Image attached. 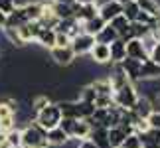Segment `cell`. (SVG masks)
I'll return each instance as SVG.
<instances>
[{"instance_id":"f1b7e54d","label":"cell","mask_w":160,"mask_h":148,"mask_svg":"<svg viewBox=\"0 0 160 148\" xmlns=\"http://www.w3.org/2000/svg\"><path fill=\"white\" fill-rule=\"evenodd\" d=\"M6 140L12 148H22V128H12L10 132H6Z\"/></svg>"},{"instance_id":"7402d4cb","label":"cell","mask_w":160,"mask_h":148,"mask_svg":"<svg viewBox=\"0 0 160 148\" xmlns=\"http://www.w3.org/2000/svg\"><path fill=\"white\" fill-rule=\"evenodd\" d=\"M36 42H38L42 47H48V49L55 47V30L42 28L40 34H38V38H36Z\"/></svg>"},{"instance_id":"30bf717a","label":"cell","mask_w":160,"mask_h":148,"mask_svg":"<svg viewBox=\"0 0 160 148\" xmlns=\"http://www.w3.org/2000/svg\"><path fill=\"white\" fill-rule=\"evenodd\" d=\"M107 79L111 81V87H113V91L125 87L127 83H131V81H128V77H127V73L122 71V67H121L119 63H113V69H111V73H109Z\"/></svg>"},{"instance_id":"5b68a950","label":"cell","mask_w":160,"mask_h":148,"mask_svg":"<svg viewBox=\"0 0 160 148\" xmlns=\"http://www.w3.org/2000/svg\"><path fill=\"white\" fill-rule=\"evenodd\" d=\"M50 55H52V59H53V63H55V65H63V67L71 65L73 61L77 59V57H75V53H73V49H71V46H67V47H59V46H55V47L50 49Z\"/></svg>"},{"instance_id":"8fae6325","label":"cell","mask_w":160,"mask_h":148,"mask_svg":"<svg viewBox=\"0 0 160 148\" xmlns=\"http://www.w3.org/2000/svg\"><path fill=\"white\" fill-rule=\"evenodd\" d=\"M127 57L131 59H137V61H144L148 57V53H146V49L142 46V42L140 40H128L127 42Z\"/></svg>"},{"instance_id":"9c48e42d","label":"cell","mask_w":160,"mask_h":148,"mask_svg":"<svg viewBox=\"0 0 160 148\" xmlns=\"http://www.w3.org/2000/svg\"><path fill=\"white\" fill-rule=\"evenodd\" d=\"M140 63H142V61H137V59H131V57H125L119 63L122 67V71L127 73V77H128L131 83H137L140 79Z\"/></svg>"},{"instance_id":"ee69618b","label":"cell","mask_w":160,"mask_h":148,"mask_svg":"<svg viewBox=\"0 0 160 148\" xmlns=\"http://www.w3.org/2000/svg\"><path fill=\"white\" fill-rule=\"evenodd\" d=\"M117 2H119L121 6H125V4H128V2H132V0H117Z\"/></svg>"},{"instance_id":"ab89813d","label":"cell","mask_w":160,"mask_h":148,"mask_svg":"<svg viewBox=\"0 0 160 148\" xmlns=\"http://www.w3.org/2000/svg\"><path fill=\"white\" fill-rule=\"evenodd\" d=\"M77 148H97V146H95L93 142H91L89 138H85V140H81V142L77 144Z\"/></svg>"},{"instance_id":"277c9868","label":"cell","mask_w":160,"mask_h":148,"mask_svg":"<svg viewBox=\"0 0 160 148\" xmlns=\"http://www.w3.org/2000/svg\"><path fill=\"white\" fill-rule=\"evenodd\" d=\"M93 46H95V38L89 36V34H85V32L75 36V38L71 40V49H73V53H75V57L89 55V52L93 49Z\"/></svg>"},{"instance_id":"d6a6232c","label":"cell","mask_w":160,"mask_h":148,"mask_svg":"<svg viewBox=\"0 0 160 148\" xmlns=\"http://www.w3.org/2000/svg\"><path fill=\"white\" fill-rule=\"evenodd\" d=\"M113 105V95H97L95 99V109H109Z\"/></svg>"},{"instance_id":"f35d334b","label":"cell","mask_w":160,"mask_h":148,"mask_svg":"<svg viewBox=\"0 0 160 148\" xmlns=\"http://www.w3.org/2000/svg\"><path fill=\"white\" fill-rule=\"evenodd\" d=\"M150 32L154 34V38L160 42V18H158V20L154 22V26H152V30H150Z\"/></svg>"},{"instance_id":"ac0fdd59","label":"cell","mask_w":160,"mask_h":148,"mask_svg":"<svg viewBox=\"0 0 160 148\" xmlns=\"http://www.w3.org/2000/svg\"><path fill=\"white\" fill-rule=\"evenodd\" d=\"M50 6H52V12L58 20H67V18H75V12H73V6H65V4H58L50 0Z\"/></svg>"},{"instance_id":"9a60e30c","label":"cell","mask_w":160,"mask_h":148,"mask_svg":"<svg viewBox=\"0 0 160 148\" xmlns=\"http://www.w3.org/2000/svg\"><path fill=\"white\" fill-rule=\"evenodd\" d=\"M89 140H91V142H93L97 148H111V146H109V136H107V128H101V126L91 128Z\"/></svg>"},{"instance_id":"d4e9b609","label":"cell","mask_w":160,"mask_h":148,"mask_svg":"<svg viewBox=\"0 0 160 148\" xmlns=\"http://www.w3.org/2000/svg\"><path fill=\"white\" fill-rule=\"evenodd\" d=\"M137 4L140 10L150 14L152 18H160V2L158 0H137Z\"/></svg>"},{"instance_id":"5bb4252c","label":"cell","mask_w":160,"mask_h":148,"mask_svg":"<svg viewBox=\"0 0 160 148\" xmlns=\"http://www.w3.org/2000/svg\"><path fill=\"white\" fill-rule=\"evenodd\" d=\"M109 49H111V63H121L127 57V42H122L121 38L115 40L109 46Z\"/></svg>"},{"instance_id":"e575fe53","label":"cell","mask_w":160,"mask_h":148,"mask_svg":"<svg viewBox=\"0 0 160 148\" xmlns=\"http://www.w3.org/2000/svg\"><path fill=\"white\" fill-rule=\"evenodd\" d=\"M140 42H142V46H144V49H146V53H150V52H152V47L158 44V40L154 38V34H152V32H150V34H146Z\"/></svg>"},{"instance_id":"484cf974","label":"cell","mask_w":160,"mask_h":148,"mask_svg":"<svg viewBox=\"0 0 160 148\" xmlns=\"http://www.w3.org/2000/svg\"><path fill=\"white\" fill-rule=\"evenodd\" d=\"M89 85L95 89V93H97V95H113V87H111V81H109L107 77H103V79H95V81H91Z\"/></svg>"},{"instance_id":"1f68e13d","label":"cell","mask_w":160,"mask_h":148,"mask_svg":"<svg viewBox=\"0 0 160 148\" xmlns=\"http://www.w3.org/2000/svg\"><path fill=\"white\" fill-rule=\"evenodd\" d=\"M121 148H142V140H140V136L137 132H132L125 138V142L121 144Z\"/></svg>"},{"instance_id":"7c38bea8","label":"cell","mask_w":160,"mask_h":148,"mask_svg":"<svg viewBox=\"0 0 160 148\" xmlns=\"http://www.w3.org/2000/svg\"><path fill=\"white\" fill-rule=\"evenodd\" d=\"M73 12H75V20L81 22V24H85L87 20H91V18H95L97 14H99V6H95V4L81 6V4L75 2V6H73Z\"/></svg>"},{"instance_id":"4316f807","label":"cell","mask_w":160,"mask_h":148,"mask_svg":"<svg viewBox=\"0 0 160 148\" xmlns=\"http://www.w3.org/2000/svg\"><path fill=\"white\" fill-rule=\"evenodd\" d=\"M138 12H140V8H138V4H137V0H132V2H128V4H125L122 6V16L127 18L128 22H137V18H138Z\"/></svg>"},{"instance_id":"44dd1931","label":"cell","mask_w":160,"mask_h":148,"mask_svg":"<svg viewBox=\"0 0 160 148\" xmlns=\"http://www.w3.org/2000/svg\"><path fill=\"white\" fill-rule=\"evenodd\" d=\"M107 136H109V146L111 148H121V144L125 142V138L128 136V134L122 131L121 126H113L107 131Z\"/></svg>"},{"instance_id":"8d00e7d4","label":"cell","mask_w":160,"mask_h":148,"mask_svg":"<svg viewBox=\"0 0 160 148\" xmlns=\"http://www.w3.org/2000/svg\"><path fill=\"white\" fill-rule=\"evenodd\" d=\"M14 8H16V0H0V10L4 14H10Z\"/></svg>"},{"instance_id":"7a4b0ae2","label":"cell","mask_w":160,"mask_h":148,"mask_svg":"<svg viewBox=\"0 0 160 148\" xmlns=\"http://www.w3.org/2000/svg\"><path fill=\"white\" fill-rule=\"evenodd\" d=\"M137 101H138V89L134 87V83H127L125 87L113 91V103L122 111H132Z\"/></svg>"},{"instance_id":"8992f818","label":"cell","mask_w":160,"mask_h":148,"mask_svg":"<svg viewBox=\"0 0 160 148\" xmlns=\"http://www.w3.org/2000/svg\"><path fill=\"white\" fill-rule=\"evenodd\" d=\"M121 14H122V6L117 2V0H105V2L99 4V16L107 24L111 20H115L117 16H121Z\"/></svg>"},{"instance_id":"4dcf8cb0","label":"cell","mask_w":160,"mask_h":148,"mask_svg":"<svg viewBox=\"0 0 160 148\" xmlns=\"http://www.w3.org/2000/svg\"><path fill=\"white\" fill-rule=\"evenodd\" d=\"M50 103L52 101H50L48 95H36V97H32V111H34V113H40V111L46 109Z\"/></svg>"},{"instance_id":"52a82bcc","label":"cell","mask_w":160,"mask_h":148,"mask_svg":"<svg viewBox=\"0 0 160 148\" xmlns=\"http://www.w3.org/2000/svg\"><path fill=\"white\" fill-rule=\"evenodd\" d=\"M89 59L93 61V63H99V65H105V63H111V49L107 44H97L93 49L89 52Z\"/></svg>"},{"instance_id":"7bdbcfd3","label":"cell","mask_w":160,"mask_h":148,"mask_svg":"<svg viewBox=\"0 0 160 148\" xmlns=\"http://www.w3.org/2000/svg\"><path fill=\"white\" fill-rule=\"evenodd\" d=\"M53 2H58V4H65V6H73V4H75V0H53Z\"/></svg>"},{"instance_id":"3957f363","label":"cell","mask_w":160,"mask_h":148,"mask_svg":"<svg viewBox=\"0 0 160 148\" xmlns=\"http://www.w3.org/2000/svg\"><path fill=\"white\" fill-rule=\"evenodd\" d=\"M34 121L38 122L46 132L52 131V128H55V126H59V122H61V111L58 107V103H50L46 109H42L40 113H36Z\"/></svg>"},{"instance_id":"e0dca14e","label":"cell","mask_w":160,"mask_h":148,"mask_svg":"<svg viewBox=\"0 0 160 148\" xmlns=\"http://www.w3.org/2000/svg\"><path fill=\"white\" fill-rule=\"evenodd\" d=\"M46 138H48V144L50 146H63L67 140H69V136L63 132L61 126H55V128H52V131H48Z\"/></svg>"},{"instance_id":"83f0119b","label":"cell","mask_w":160,"mask_h":148,"mask_svg":"<svg viewBox=\"0 0 160 148\" xmlns=\"http://www.w3.org/2000/svg\"><path fill=\"white\" fill-rule=\"evenodd\" d=\"M77 99H79V101H83V103H91V105H95L97 93H95V89L91 87V85H85V87H81V89H79Z\"/></svg>"},{"instance_id":"ffe728a7","label":"cell","mask_w":160,"mask_h":148,"mask_svg":"<svg viewBox=\"0 0 160 148\" xmlns=\"http://www.w3.org/2000/svg\"><path fill=\"white\" fill-rule=\"evenodd\" d=\"M91 134V125L87 119H81V121H75V126H73V132H71V138L75 140H85L89 138Z\"/></svg>"},{"instance_id":"d6986e66","label":"cell","mask_w":160,"mask_h":148,"mask_svg":"<svg viewBox=\"0 0 160 148\" xmlns=\"http://www.w3.org/2000/svg\"><path fill=\"white\" fill-rule=\"evenodd\" d=\"M105 26H107V22L103 20V18H101L99 14H97L95 18H91V20H87V22L83 24V32H85V34H89V36H93V38H95V36L99 34V32H101V30L105 28Z\"/></svg>"},{"instance_id":"cb8c5ba5","label":"cell","mask_w":160,"mask_h":148,"mask_svg":"<svg viewBox=\"0 0 160 148\" xmlns=\"http://www.w3.org/2000/svg\"><path fill=\"white\" fill-rule=\"evenodd\" d=\"M140 140H142V148H160V131L150 128L148 132L138 134Z\"/></svg>"},{"instance_id":"ba28073f","label":"cell","mask_w":160,"mask_h":148,"mask_svg":"<svg viewBox=\"0 0 160 148\" xmlns=\"http://www.w3.org/2000/svg\"><path fill=\"white\" fill-rule=\"evenodd\" d=\"M24 24H28V16H26V12H24V6L18 4L16 8L8 14V18H6V26L4 28L18 30L20 26H24Z\"/></svg>"},{"instance_id":"60d3db41","label":"cell","mask_w":160,"mask_h":148,"mask_svg":"<svg viewBox=\"0 0 160 148\" xmlns=\"http://www.w3.org/2000/svg\"><path fill=\"white\" fill-rule=\"evenodd\" d=\"M77 4H81V6H89V4H95V6H99V0H75Z\"/></svg>"},{"instance_id":"74e56055","label":"cell","mask_w":160,"mask_h":148,"mask_svg":"<svg viewBox=\"0 0 160 148\" xmlns=\"http://www.w3.org/2000/svg\"><path fill=\"white\" fill-rule=\"evenodd\" d=\"M148 59H150V61H154L156 65H160V42H158L154 47H152V52L148 53Z\"/></svg>"},{"instance_id":"836d02e7","label":"cell","mask_w":160,"mask_h":148,"mask_svg":"<svg viewBox=\"0 0 160 148\" xmlns=\"http://www.w3.org/2000/svg\"><path fill=\"white\" fill-rule=\"evenodd\" d=\"M146 122H148L150 128L160 131V109H154V111H152V113L146 116Z\"/></svg>"},{"instance_id":"d590c367","label":"cell","mask_w":160,"mask_h":148,"mask_svg":"<svg viewBox=\"0 0 160 148\" xmlns=\"http://www.w3.org/2000/svg\"><path fill=\"white\" fill-rule=\"evenodd\" d=\"M55 46H59V47L71 46V38H69V36H65V34H55Z\"/></svg>"},{"instance_id":"4fadbf2b","label":"cell","mask_w":160,"mask_h":148,"mask_svg":"<svg viewBox=\"0 0 160 148\" xmlns=\"http://www.w3.org/2000/svg\"><path fill=\"white\" fill-rule=\"evenodd\" d=\"M160 77V65H156L154 61H150L146 57L140 63V79L138 81H150V79H158Z\"/></svg>"},{"instance_id":"2e32d148","label":"cell","mask_w":160,"mask_h":148,"mask_svg":"<svg viewBox=\"0 0 160 148\" xmlns=\"http://www.w3.org/2000/svg\"><path fill=\"white\" fill-rule=\"evenodd\" d=\"M132 111L137 113L140 119H146L152 111H154V105H152V101L148 97H144V95H138V101H137V105L132 107Z\"/></svg>"},{"instance_id":"6da1fadb","label":"cell","mask_w":160,"mask_h":148,"mask_svg":"<svg viewBox=\"0 0 160 148\" xmlns=\"http://www.w3.org/2000/svg\"><path fill=\"white\" fill-rule=\"evenodd\" d=\"M46 131L36 121H30L22 128V148H50Z\"/></svg>"},{"instance_id":"b9f144b4","label":"cell","mask_w":160,"mask_h":148,"mask_svg":"<svg viewBox=\"0 0 160 148\" xmlns=\"http://www.w3.org/2000/svg\"><path fill=\"white\" fill-rule=\"evenodd\" d=\"M6 18H8V14H4V12L0 10V30L6 26Z\"/></svg>"},{"instance_id":"f546056e","label":"cell","mask_w":160,"mask_h":148,"mask_svg":"<svg viewBox=\"0 0 160 148\" xmlns=\"http://www.w3.org/2000/svg\"><path fill=\"white\" fill-rule=\"evenodd\" d=\"M131 32H132L134 40H142L146 34H150V28L144 26V24H140V22H132L131 24Z\"/></svg>"},{"instance_id":"603a6c76","label":"cell","mask_w":160,"mask_h":148,"mask_svg":"<svg viewBox=\"0 0 160 148\" xmlns=\"http://www.w3.org/2000/svg\"><path fill=\"white\" fill-rule=\"evenodd\" d=\"M115 40H119V34L115 32V28H111V24H107V26L95 36V42H97V44H107V46H111Z\"/></svg>"}]
</instances>
